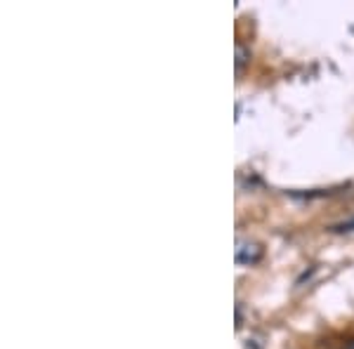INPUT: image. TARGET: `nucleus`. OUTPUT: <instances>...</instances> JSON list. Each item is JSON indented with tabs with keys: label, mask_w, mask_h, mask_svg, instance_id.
Wrapping results in <instances>:
<instances>
[{
	"label": "nucleus",
	"mask_w": 354,
	"mask_h": 349,
	"mask_svg": "<svg viewBox=\"0 0 354 349\" xmlns=\"http://www.w3.org/2000/svg\"><path fill=\"white\" fill-rule=\"evenodd\" d=\"M262 257V245L250 243V241H241L236 245V262L239 265H255Z\"/></svg>",
	"instance_id": "1"
},
{
	"label": "nucleus",
	"mask_w": 354,
	"mask_h": 349,
	"mask_svg": "<svg viewBox=\"0 0 354 349\" xmlns=\"http://www.w3.org/2000/svg\"><path fill=\"white\" fill-rule=\"evenodd\" d=\"M250 62V50L243 48V45H236V68L241 71V68Z\"/></svg>",
	"instance_id": "2"
},
{
	"label": "nucleus",
	"mask_w": 354,
	"mask_h": 349,
	"mask_svg": "<svg viewBox=\"0 0 354 349\" xmlns=\"http://www.w3.org/2000/svg\"><path fill=\"white\" fill-rule=\"evenodd\" d=\"M345 349H354V342H350V345H347Z\"/></svg>",
	"instance_id": "3"
}]
</instances>
